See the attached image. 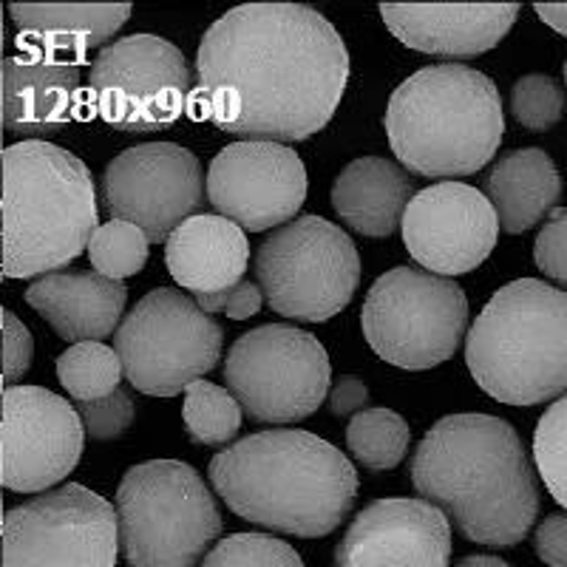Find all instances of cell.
Instances as JSON below:
<instances>
[{
  "mask_svg": "<svg viewBox=\"0 0 567 567\" xmlns=\"http://www.w3.org/2000/svg\"><path fill=\"white\" fill-rule=\"evenodd\" d=\"M349 80L347 43L303 3H245L196 52L199 120L241 140L298 142L327 128Z\"/></svg>",
  "mask_w": 567,
  "mask_h": 567,
  "instance_id": "6da1fadb",
  "label": "cell"
},
{
  "mask_svg": "<svg viewBox=\"0 0 567 567\" xmlns=\"http://www.w3.org/2000/svg\"><path fill=\"white\" fill-rule=\"evenodd\" d=\"M420 499L449 516L468 542L511 548L539 514L536 471L514 425L494 414H449L412 457Z\"/></svg>",
  "mask_w": 567,
  "mask_h": 567,
  "instance_id": "7a4b0ae2",
  "label": "cell"
},
{
  "mask_svg": "<svg viewBox=\"0 0 567 567\" xmlns=\"http://www.w3.org/2000/svg\"><path fill=\"white\" fill-rule=\"evenodd\" d=\"M207 477L236 516L301 539L332 534L358 496L347 454L301 429H270L227 445Z\"/></svg>",
  "mask_w": 567,
  "mask_h": 567,
  "instance_id": "3957f363",
  "label": "cell"
},
{
  "mask_svg": "<svg viewBox=\"0 0 567 567\" xmlns=\"http://www.w3.org/2000/svg\"><path fill=\"white\" fill-rule=\"evenodd\" d=\"M383 125L403 168L445 182L483 171L505 136L494 80L460 63L425 65L403 80Z\"/></svg>",
  "mask_w": 567,
  "mask_h": 567,
  "instance_id": "277c9868",
  "label": "cell"
},
{
  "mask_svg": "<svg viewBox=\"0 0 567 567\" xmlns=\"http://www.w3.org/2000/svg\"><path fill=\"white\" fill-rule=\"evenodd\" d=\"M97 227V190L80 156L43 140L3 148V276L58 272Z\"/></svg>",
  "mask_w": 567,
  "mask_h": 567,
  "instance_id": "5b68a950",
  "label": "cell"
},
{
  "mask_svg": "<svg viewBox=\"0 0 567 567\" xmlns=\"http://www.w3.org/2000/svg\"><path fill=\"white\" fill-rule=\"evenodd\" d=\"M471 378L508 406L567 394V292L539 278L496 290L465 338Z\"/></svg>",
  "mask_w": 567,
  "mask_h": 567,
  "instance_id": "8992f818",
  "label": "cell"
},
{
  "mask_svg": "<svg viewBox=\"0 0 567 567\" xmlns=\"http://www.w3.org/2000/svg\"><path fill=\"white\" fill-rule=\"evenodd\" d=\"M116 519L128 567H196L221 534L210 488L179 460H148L125 471Z\"/></svg>",
  "mask_w": 567,
  "mask_h": 567,
  "instance_id": "52a82bcc",
  "label": "cell"
},
{
  "mask_svg": "<svg viewBox=\"0 0 567 567\" xmlns=\"http://www.w3.org/2000/svg\"><path fill=\"white\" fill-rule=\"evenodd\" d=\"M256 284L278 316L321 323L352 301L361 284V256L338 225L298 216L258 247Z\"/></svg>",
  "mask_w": 567,
  "mask_h": 567,
  "instance_id": "ba28073f",
  "label": "cell"
},
{
  "mask_svg": "<svg viewBox=\"0 0 567 567\" xmlns=\"http://www.w3.org/2000/svg\"><path fill=\"white\" fill-rule=\"evenodd\" d=\"M361 327L378 358L420 372L457 352L468 329V298L452 278L394 267L369 287Z\"/></svg>",
  "mask_w": 567,
  "mask_h": 567,
  "instance_id": "9c48e42d",
  "label": "cell"
},
{
  "mask_svg": "<svg viewBox=\"0 0 567 567\" xmlns=\"http://www.w3.org/2000/svg\"><path fill=\"white\" fill-rule=\"evenodd\" d=\"M225 332L182 290L162 287L131 307L114 336L131 386L151 398H174L205 381L221 358Z\"/></svg>",
  "mask_w": 567,
  "mask_h": 567,
  "instance_id": "30bf717a",
  "label": "cell"
},
{
  "mask_svg": "<svg viewBox=\"0 0 567 567\" xmlns=\"http://www.w3.org/2000/svg\"><path fill=\"white\" fill-rule=\"evenodd\" d=\"M225 381L256 423L278 425L318 412L332 392V367L316 336L290 323H265L233 343Z\"/></svg>",
  "mask_w": 567,
  "mask_h": 567,
  "instance_id": "8fae6325",
  "label": "cell"
},
{
  "mask_svg": "<svg viewBox=\"0 0 567 567\" xmlns=\"http://www.w3.org/2000/svg\"><path fill=\"white\" fill-rule=\"evenodd\" d=\"M120 519L109 499L69 483L3 516V567H116Z\"/></svg>",
  "mask_w": 567,
  "mask_h": 567,
  "instance_id": "7c38bea8",
  "label": "cell"
},
{
  "mask_svg": "<svg viewBox=\"0 0 567 567\" xmlns=\"http://www.w3.org/2000/svg\"><path fill=\"white\" fill-rule=\"evenodd\" d=\"M89 100L111 128L165 131L190 103V71L174 43L156 34H131L94 58Z\"/></svg>",
  "mask_w": 567,
  "mask_h": 567,
  "instance_id": "4fadbf2b",
  "label": "cell"
},
{
  "mask_svg": "<svg viewBox=\"0 0 567 567\" xmlns=\"http://www.w3.org/2000/svg\"><path fill=\"white\" fill-rule=\"evenodd\" d=\"M205 202V176L196 154L176 142H145L123 151L103 171V205L148 236L168 241L176 227L194 219Z\"/></svg>",
  "mask_w": 567,
  "mask_h": 567,
  "instance_id": "5bb4252c",
  "label": "cell"
},
{
  "mask_svg": "<svg viewBox=\"0 0 567 567\" xmlns=\"http://www.w3.org/2000/svg\"><path fill=\"white\" fill-rule=\"evenodd\" d=\"M3 488L14 494L54 491L78 468L85 445L83 417L69 400L40 386L3 392Z\"/></svg>",
  "mask_w": 567,
  "mask_h": 567,
  "instance_id": "9a60e30c",
  "label": "cell"
},
{
  "mask_svg": "<svg viewBox=\"0 0 567 567\" xmlns=\"http://www.w3.org/2000/svg\"><path fill=\"white\" fill-rule=\"evenodd\" d=\"M207 199L241 230L290 225L307 199V168L284 142L241 140L213 156Z\"/></svg>",
  "mask_w": 567,
  "mask_h": 567,
  "instance_id": "2e32d148",
  "label": "cell"
},
{
  "mask_svg": "<svg viewBox=\"0 0 567 567\" xmlns=\"http://www.w3.org/2000/svg\"><path fill=\"white\" fill-rule=\"evenodd\" d=\"M400 227L409 256L440 278L477 270L499 239V216L488 196L463 182L417 190Z\"/></svg>",
  "mask_w": 567,
  "mask_h": 567,
  "instance_id": "e0dca14e",
  "label": "cell"
},
{
  "mask_svg": "<svg viewBox=\"0 0 567 567\" xmlns=\"http://www.w3.org/2000/svg\"><path fill=\"white\" fill-rule=\"evenodd\" d=\"M452 523L425 499L386 496L358 511L336 567H449Z\"/></svg>",
  "mask_w": 567,
  "mask_h": 567,
  "instance_id": "ac0fdd59",
  "label": "cell"
},
{
  "mask_svg": "<svg viewBox=\"0 0 567 567\" xmlns=\"http://www.w3.org/2000/svg\"><path fill=\"white\" fill-rule=\"evenodd\" d=\"M389 32L409 49L440 58L491 52L519 18L516 3H381Z\"/></svg>",
  "mask_w": 567,
  "mask_h": 567,
  "instance_id": "d6986e66",
  "label": "cell"
},
{
  "mask_svg": "<svg viewBox=\"0 0 567 567\" xmlns=\"http://www.w3.org/2000/svg\"><path fill=\"white\" fill-rule=\"evenodd\" d=\"M128 290L100 272H49L27 290V303L63 341L89 343L116 336Z\"/></svg>",
  "mask_w": 567,
  "mask_h": 567,
  "instance_id": "ffe728a7",
  "label": "cell"
},
{
  "mask_svg": "<svg viewBox=\"0 0 567 567\" xmlns=\"http://www.w3.org/2000/svg\"><path fill=\"white\" fill-rule=\"evenodd\" d=\"M3 125L9 134L49 136L71 123L78 109L80 71L43 54L3 60Z\"/></svg>",
  "mask_w": 567,
  "mask_h": 567,
  "instance_id": "44dd1931",
  "label": "cell"
},
{
  "mask_svg": "<svg viewBox=\"0 0 567 567\" xmlns=\"http://www.w3.org/2000/svg\"><path fill=\"white\" fill-rule=\"evenodd\" d=\"M165 265L185 290L213 296L245 281L250 241L236 221L219 213H196L165 241Z\"/></svg>",
  "mask_w": 567,
  "mask_h": 567,
  "instance_id": "7402d4cb",
  "label": "cell"
},
{
  "mask_svg": "<svg viewBox=\"0 0 567 567\" xmlns=\"http://www.w3.org/2000/svg\"><path fill=\"white\" fill-rule=\"evenodd\" d=\"M414 199V182L403 165L383 156L349 162L332 185V207L361 236L383 239L403 225V213Z\"/></svg>",
  "mask_w": 567,
  "mask_h": 567,
  "instance_id": "603a6c76",
  "label": "cell"
},
{
  "mask_svg": "<svg viewBox=\"0 0 567 567\" xmlns=\"http://www.w3.org/2000/svg\"><path fill=\"white\" fill-rule=\"evenodd\" d=\"M20 45L32 54H85L105 43L131 18V3H9Z\"/></svg>",
  "mask_w": 567,
  "mask_h": 567,
  "instance_id": "cb8c5ba5",
  "label": "cell"
},
{
  "mask_svg": "<svg viewBox=\"0 0 567 567\" xmlns=\"http://www.w3.org/2000/svg\"><path fill=\"white\" fill-rule=\"evenodd\" d=\"M485 196L499 216V227L516 236L556 210L561 176L556 162L542 148L511 151L491 165Z\"/></svg>",
  "mask_w": 567,
  "mask_h": 567,
  "instance_id": "d4e9b609",
  "label": "cell"
},
{
  "mask_svg": "<svg viewBox=\"0 0 567 567\" xmlns=\"http://www.w3.org/2000/svg\"><path fill=\"white\" fill-rule=\"evenodd\" d=\"M412 443V429L392 409H367L347 425L352 457L369 471H392L403 463Z\"/></svg>",
  "mask_w": 567,
  "mask_h": 567,
  "instance_id": "484cf974",
  "label": "cell"
},
{
  "mask_svg": "<svg viewBox=\"0 0 567 567\" xmlns=\"http://www.w3.org/2000/svg\"><path fill=\"white\" fill-rule=\"evenodd\" d=\"M125 378L116 349L100 341L74 343L58 358V381L78 403L103 400L120 389Z\"/></svg>",
  "mask_w": 567,
  "mask_h": 567,
  "instance_id": "4316f807",
  "label": "cell"
},
{
  "mask_svg": "<svg viewBox=\"0 0 567 567\" xmlns=\"http://www.w3.org/2000/svg\"><path fill=\"white\" fill-rule=\"evenodd\" d=\"M241 403L233 398L230 389H221L210 381H199L185 389L182 420L187 437L196 445H227L241 429Z\"/></svg>",
  "mask_w": 567,
  "mask_h": 567,
  "instance_id": "83f0119b",
  "label": "cell"
},
{
  "mask_svg": "<svg viewBox=\"0 0 567 567\" xmlns=\"http://www.w3.org/2000/svg\"><path fill=\"white\" fill-rule=\"evenodd\" d=\"M148 236L125 219H111L94 230L89 241V258L100 276L111 281L136 276L148 261Z\"/></svg>",
  "mask_w": 567,
  "mask_h": 567,
  "instance_id": "f1b7e54d",
  "label": "cell"
},
{
  "mask_svg": "<svg viewBox=\"0 0 567 567\" xmlns=\"http://www.w3.org/2000/svg\"><path fill=\"white\" fill-rule=\"evenodd\" d=\"M534 465L548 494L567 511V394L554 400L536 423Z\"/></svg>",
  "mask_w": 567,
  "mask_h": 567,
  "instance_id": "f546056e",
  "label": "cell"
},
{
  "mask_svg": "<svg viewBox=\"0 0 567 567\" xmlns=\"http://www.w3.org/2000/svg\"><path fill=\"white\" fill-rule=\"evenodd\" d=\"M202 567H303L290 542L267 534H233L221 539Z\"/></svg>",
  "mask_w": 567,
  "mask_h": 567,
  "instance_id": "4dcf8cb0",
  "label": "cell"
},
{
  "mask_svg": "<svg viewBox=\"0 0 567 567\" xmlns=\"http://www.w3.org/2000/svg\"><path fill=\"white\" fill-rule=\"evenodd\" d=\"M511 111L528 131H550L565 114V91L548 74H525L511 89Z\"/></svg>",
  "mask_w": 567,
  "mask_h": 567,
  "instance_id": "1f68e13d",
  "label": "cell"
},
{
  "mask_svg": "<svg viewBox=\"0 0 567 567\" xmlns=\"http://www.w3.org/2000/svg\"><path fill=\"white\" fill-rule=\"evenodd\" d=\"M74 409L83 417L85 434L91 440H114L123 432H128V425L134 423V400H131L125 389H116L114 394L103 400L78 403Z\"/></svg>",
  "mask_w": 567,
  "mask_h": 567,
  "instance_id": "d6a6232c",
  "label": "cell"
},
{
  "mask_svg": "<svg viewBox=\"0 0 567 567\" xmlns=\"http://www.w3.org/2000/svg\"><path fill=\"white\" fill-rule=\"evenodd\" d=\"M534 261L550 281L567 287V207H556L542 225L534 245Z\"/></svg>",
  "mask_w": 567,
  "mask_h": 567,
  "instance_id": "836d02e7",
  "label": "cell"
},
{
  "mask_svg": "<svg viewBox=\"0 0 567 567\" xmlns=\"http://www.w3.org/2000/svg\"><path fill=\"white\" fill-rule=\"evenodd\" d=\"M32 354L34 338L29 327L12 310H3V383L7 389H12L29 372Z\"/></svg>",
  "mask_w": 567,
  "mask_h": 567,
  "instance_id": "e575fe53",
  "label": "cell"
},
{
  "mask_svg": "<svg viewBox=\"0 0 567 567\" xmlns=\"http://www.w3.org/2000/svg\"><path fill=\"white\" fill-rule=\"evenodd\" d=\"M265 292L258 284L239 281L236 287L225 292H213V296H196V303L210 316V312H225L233 321H247L261 310Z\"/></svg>",
  "mask_w": 567,
  "mask_h": 567,
  "instance_id": "d590c367",
  "label": "cell"
},
{
  "mask_svg": "<svg viewBox=\"0 0 567 567\" xmlns=\"http://www.w3.org/2000/svg\"><path fill=\"white\" fill-rule=\"evenodd\" d=\"M534 548L545 565L567 567V514H550L534 530Z\"/></svg>",
  "mask_w": 567,
  "mask_h": 567,
  "instance_id": "8d00e7d4",
  "label": "cell"
},
{
  "mask_svg": "<svg viewBox=\"0 0 567 567\" xmlns=\"http://www.w3.org/2000/svg\"><path fill=\"white\" fill-rule=\"evenodd\" d=\"M369 403V386L358 378H343L341 383L332 386L329 392V409L336 417H349V414L367 412Z\"/></svg>",
  "mask_w": 567,
  "mask_h": 567,
  "instance_id": "74e56055",
  "label": "cell"
},
{
  "mask_svg": "<svg viewBox=\"0 0 567 567\" xmlns=\"http://www.w3.org/2000/svg\"><path fill=\"white\" fill-rule=\"evenodd\" d=\"M536 14L545 27L567 38V3H536Z\"/></svg>",
  "mask_w": 567,
  "mask_h": 567,
  "instance_id": "f35d334b",
  "label": "cell"
},
{
  "mask_svg": "<svg viewBox=\"0 0 567 567\" xmlns=\"http://www.w3.org/2000/svg\"><path fill=\"white\" fill-rule=\"evenodd\" d=\"M454 567H514V565H508V561L499 559V556H465V559H460Z\"/></svg>",
  "mask_w": 567,
  "mask_h": 567,
  "instance_id": "ab89813d",
  "label": "cell"
},
{
  "mask_svg": "<svg viewBox=\"0 0 567 567\" xmlns=\"http://www.w3.org/2000/svg\"><path fill=\"white\" fill-rule=\"evenodd\" d=\"M565 85H567V60H565Z\"/></svg>",
  "mask_w": 567,
  "mask_h": 567,
  "instance_id": "60d3db41",
  "label": "cell"
}]
</instances>
